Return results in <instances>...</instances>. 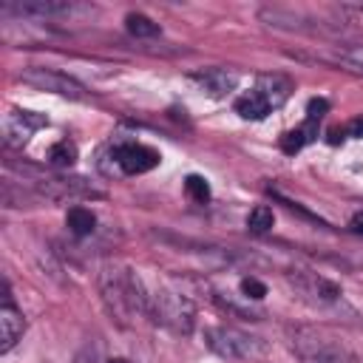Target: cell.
I'll return each mask as SVG.
<instances>
[{
  "instance_id": "cell-1",
  "label": "cell",
  "mask_w": 363,
  "mask_h": 363,
  "mask_svg": "<svg viewBox=\"0 0 363 363\" xmlns=\"http://www.w3.org/2000/svg\"><path fill=\"white\" fill-rule=\"evenodd\" d=\"M99 292L105 309L122 326H128L136 315H147V289L133 269L105 267L99 272Z\"/></svg>"
},
{
  "instance_id": "cell-2",
  "label": "cell",
  "mask_w": 363,
  "mask_h": 363,
  "mask_svg": "<svg viewBox=\"0 0 363 363\" xmlns=\"http://www.w3.org/2000/svg\"><path fill=\"white\" fill-rule=\"evenodd\" d=\"M147 315L167 326L176 335H190L196 326V306L187 295L170 289V286H156L147 292Z\"/></svg>"
},
{
  "instance_id": "cell-3",
  "label": "cell",
  "mask_w": 363,
  "mask_h": 363,
  "mask_svg": "<svg viewBox=\"0 0 363 363\" xmlns=\"http://www.w3.org/2000/svg\"><path fill=\"white\" fill-rule=\"evenodd\" d=\"M292 349L309 360V363H343L349 357L346 346L315 326H298L292 329Z\"/></svg>"
},
{
  "instance_id": "cell-4",
  "label": "cell",
  "mask_w": 363,
  "mask_h": 363,
  "mask_svg": "<svg viewBox=\"0 0 363 363\" xmlns=\"http://www.w3.org/2000/svg\"><path fill=\"white\" fill-rule=\"evenodd\" d=\"M204 343L210 352H216L224 360H247L258 357L264 352V343L235 326H213L204 332Z\"/></svg>"
},
{
  "instance_id": "cell-5",
  "label": "cell",
  "mask_w": 363,
  "mask_h": 363,
  "mask_svg": "<svg viewBox=\"0 0 363 363\" xmlns=\"http://www.w3.org/2000/svg\"><path fill=\"white\" fill-rule=\"evenodd\" d=\"M20 79L34 85V88H40V91H51L57 96H65V99H88V91L77 79H71L68 74H60L54 68L28 65V68L20 71Z\"/></svg>"
},
{
  "instance_id": "cell-6",
  "label": "cell",
  "mask_w": 363,
  "mask_h": 363,
  "mask_svg": "<svg viewBox=\"0 0 363 363\" xmlns=\"http://www.w3.org/2000/svg\"><path fill=\"white\" fill-rule=\"evenodd\" d=\"M113 159H116L119 170L122 173H130V176L147 173V170H153L159 164V153L153 147L139 145V142H119L113 147Z\"/></svg>"
},
{
  "instance_id": "cell-7",
  "label": "cell",
  "mask_w": 363,
  "mask_h": 363,
  "mask_svg": "<svg viewBox=\"0 0 363 363\" xmlns=\"http://www.w3.org/2000/svg\"><path fill=\"white\" fill-rule=\"evenodd\" d=\"M43 125H48V119L40 116V113H34V111H11L3 119V139L11 147H23L28 142V136L37 128H43Z\"/></svg>"
},
{
  "instance_id": "cell-8",
  "label": "cell",
  "mask_w": 363,
  "mask_h": 363,
  "mask_svg": "<svg viewBox=\"0 0 363 363\" xmlns=\"http://www.w3.org/2000/svg\"><path fill=\"white\" fill-rule=\"evenodd\" d=\"M6 11H14V14H20V17L57 20V17L74 14V3H65V0H23V3L6 6Z\"/></svg>"
},
{
  "instance_id": "cell-9",
  "label": "cell",
  "mask_w": 363,
  "mask_h": 363,
  "mask_svg": "<svg viewBox=\"0 0 363 363\" xmlns=\"http://www.w3.org/2000/svg\"><path fill=\"white\" fill-rule=\"evenodd\" d=\"M190 79L210 96H227L235 91L238 85V74L235 71H227V68H204V71H196L190 74Z\"/></svg>"
},
{
  "instance_id": "cell-10",
  "label": "cell",
  "mask_w": 363,
  "mask_h": 363,
  "mask_svg": "<svg viewBox=\"0 0 363 363\" xmlns=\"http://www.w3.org/2000/svg\"><path fill=\"white\" fill-rule=\"evenodd\" d=\"M267 105H269V111L272 108H281L286 99H289V94H292V82L286 79V77H281V74H261L258 79H255V88H252Z\"/></svg>"
},
{
  "instance_id": "cell-11",
  "label": "cell",
  "mask_w": 363,
  "mask_h": 363,
  "mask_svg": "<svg viewBox=\"0 0 363 363\" xmlns=\"http://www.w3.org/2000/svg\"><path fill=\"white\" fill-rule=\"evenodd\" d=\"M26 332V318L14 303L0 306V352H9Z\"/></svg>"
},
{
  "instance_id": "cell-12",
  "label": "cell",
  "mask_w": 363,
  "mask_h": 363,
  "mask_svg": "<svg viewBox=\"0 0 363 363\" xmlns=\"http://www.w3.org/2000/svg\"><path fill=\"white\" fill-rule=\"evenodd\" d=\"M235 113H238L241 119L258 122V119H264V116L269 113V105H267L255 91H247V94H241V96L235 99Z\"/></svg>"
},
{
  "instance_id": "cell-13",
  "label": "cell",
  "mask_w": 363,
  "mask_h": 363,
  "mask_svg": "<svg viewBox=\"0 0 363 363\" xmlns=\"http://www.w3.org/2000/svg\"><path fill=\"white\" fill-rule=\"evenodd\" d=\"M65 224H68V230L74 233V235H91L94 233V227H96V216L88 210V207H71L68 213H65Z\"/></svg>"
},
{
  "instance_id": "cell-14",
  "label": "cell",
  "mask_w": 363,
  "mask_h": 363,
  "mask_svg": "<svg viewBox=\"0 0 363 363\" xmlns=\"http://www.w3.org/2000/svg\"><path fill=\"white\" fill-rule=\"evenodd\" d=\"M318 128H315V122H306L303 128H295V130H286L284 136H281V150L286 153V156H295L309 139H312V133H315Z\"/></svg>"
},
{
  "instance_id": "cell-15",
  "label": "cell",
  "mask_w": 363,
  "mask_h": 363,
  "mask_svg": "<svg viewBox=\"0 0 363 363\" xmlns=\"http://www.w3.org/2000/svg\"><path fill=\"white\" fill-rule=\"evenodd\" d=\"M45 159H48V164H54V167H71V164L77 162V145H74L71 139H60V142H54V145L48 147Z\"/></svg>"
},
{
  "instance_id": "cell-16",
  "label": "cell",
  "mask_w": 363,
  "mask_h": 363,
  "mask_svg": "<svg viewBox=\"0 0 363 363\" xmlns=\"http://www.w3.org/2000/svg\"><path fill=\"white\" fill-rule=\"evenodd\" d=\"M272 224H275V216H272V210H269L267 204L252 207V210H250V216H247V230H250V233H255V235L269 233V230H272Z\"/></svg>"
},
{
  "instance_id": "cell-17",
  "label": "cell",
  "mask_w": 363,
  "mask_h": 363,
  "mask_svg": "<svg viewBox=\"0 0 363 363\" xmlns=\"http://www.w3.org/2000/svg\"><path fill=\"white\" fill-rule=\"evenodd\" d=\"M125 28L133 37H156L159 34V23H153L147 14H128L125 17Z\"/></svg>"
},
{
  "instance_id": "cell-18",
  "label": "cell",
  "mask_w": 363,
  "mask_h": 363,
  "mask_svg": "<svg viewBox=\"0 0 363 363\" xmlns=\"http://www.w3.org/2000/svg\"><path fill=\"white\" fill-rule=\"evenodd\" d=\"M184 193L196 201V204H204V201H210V184L201 179V176H196V173H190L187 179H184Z\"/></svg>"
},
{
  "instance_id": "cell-19",
  "label": "cell",
  "mask_w": 363,
  "mask_h": 363,
  "mask_svg": "<svg viewBox=\"0 0 363 363\" xmlns=\"http://www.w3.org/2000/svg\"><path fill=\"white\" fill-rule=\"evenodd\" d=\"M241 295L252 298V301H261L267 295V284L258 281V278H241Z\"/></svg>"
},
{
  "instance_id": "cell-20",
  "label": "cell",
  "mask_w": 363,
  "mask_h": 363,
  "mask_svg": "<svg viewBox=\"0 0 363 363\" xmlns=\"http://www.w3.org/2000/svg\"><path fill=\"white\" fill-rule=\"evenodd\" d=\"M326 111H329V102H326L323 96L309 99V105H306V122H318V119H320Z\"/></svg>"
},
{
  "instance_id": "cell-21",
  "label": "cell",
  "mask_w": 363,
  "mask_h": 363,
  "mask_svg": "<svg viewBox=\"0 0 363 363\" xmlns=\"http://www.w3.org/2000/svg\"><path fill=\"white\" fill-rule=\"evenodd\" d=\"M346 133L352 139H363V116H354L349 125H346Z\"/></svg>"
},
{
  "instance_id": "cell-22",
  "label": "cell",
  "mask_w": 363,
  "mask_h": 363,
  "mask_svg": "<svg viewBox=\"0 0 363 363\" xmlns=\"http://www.w3.org/2000/svg\"><path fill=\"white\" fill-rule=\"evenodd\" d=\"M349 230H352L354 235H363V210H357V213L349 218Z\"/></svg>"
},
{
  "instance_id": "cell-23",
  "label": "cell",
  "mask_w": 363,
  "mask_h": 363,
  "mask_svg": "<svg viewBox=\"0 0 363 363\" xmlns=\"http://www.w3.org/2000/svg\"><path fill=\"white\" fill-rule=\"evenodd\" d=\"M108 363H130V360H125V357H111Z\"/></svg>"
}]
</instances>
